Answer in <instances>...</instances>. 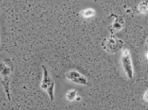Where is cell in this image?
Masks as SVG:
<instances>
[{"label":"cell","mask_w":148,"mask_h":110,"mask_svg":"<svg viewBox=\"0 0 148 110\" xmlns=\"http://www.w3.org/2000/svg\"><path fill=\"white\" fill-rule=\"evenodd\" d=\"M12 72V64L10 60L7 59L1 61V83L5 89L8 99L10 102V75Z\"/></svg>","instance_id":"6da1fadb"},{"label":"cell","mask_w":148,"mask_h":110,"mask_svg":"<svg viewBox=\"0 0 148 110\" xmlns=\"http://www.w3.org/2000/svg\"><path fill=\"white\" fill-rule=\"evenodd\" d=\"M124 42L118 38L113 34H110L109 37L104 39L101 43V46L104 51L109 53L114 54L119 51L123 46Z\"/></svg>","instance_id":"7a4b0ae2"},{"label":"cell","mask_w":148,"mask_h":110,"mask_svg":"<svg viewBox=\"0 0 148 110\" xmlns=\"http://www.w3.org/2000/svg\"><path fill=\"white\" fill-rule=\"evenodd\" d=\"M43 76L42 80L40 87L43 90L46 91L48 94V96L50 98L51 101H54V89H55V83L52 80L51 76L49 74V72L47 71V68L43 65Z\"/></svg>","instance_id":"3957f363"},{"label":"cell","mask_w":148,"mask_h":110,"mask_svg":"<svg viewBox=\"0 0 148 110\" xmlns=\"http://www.w3.org/2000/svg\"><path fill=\"white\" fill-rule=\"evenodd\" d=\"M121 61L122 67L123 68V70L126 76L129 79H132L134 77V68L132 60H131V53H130L129 50L127 49V48L123 50L122 53H121Z\"/></svg>","instance_id":"277c9868"},{"label":"cell","mask_w":148,"mask_h":110,"mask_svg":"<svg viewBox=\"0 0 148 110\" xmlns=\"http://www.w3.org/2000/svg\"><path fill=\"white\" fill-rule=\"evenodd\" d=\"M65 77L69 81L77 85H86L88 83L86 77H85L84 75L82 74L80 72L77 70H71L67 72L66 73Z\"/></svg>","instance_id":"5b68a950"},{"label":"cell","mask_w":148,"mask_h":110,"mask_svg":"<svg viewBox=\"0 0 148 110\" xmlns=\"http://www.w3.org/2000/svg\"><path fill=\"white\" fill-rule=\"evenodd\" d=\"M114 17L116 18L115 20H114V23L112 25L111 28L110 29V33L111 34L114 35V33L118 32L120 30L123 29L124 25V19L123 18L120 17V16H117V15H114Z\"/></svg>","instance_id":"8992f818"},{"label":"cell","mask_w":148,"mask_h":110,"mask_svg":"<svg viewBox=\"0 0 148 110\" xmlns=\"http://www.w3.org/2000/svg\"><path fill=\"white\" fill-rule=\"evenodd\" d=\"M66 98L69 101H73L75 100L77 101V100L79 99L78 92L75 89H71V90H68L66 93Z\"/></svg>","instance_id":"52a82bcc"},{"label":"cell","mask_w":148,"mask_h":110,"mask_svg":"<svg viewBox=\"0 0 148 110\" xmlns=\"http://www.w3.org/2000/svg\"><path fill=\"white\" fill-rule=\"evenodd\" d=\"M138 10L142 14H147L148 12V2H142L138 6Z\"/></svg>","instance_id":"ba28073f"},{"label":"cell","mask_w":148,"mask_h":110,"mask_svg":"<svg viewBox=\"0 0 148 110\" xmlns=\"http://www.w3.org/2000/svg\"><path fill=\"white\" fill-rule=\"evenodd\" d=\"M83 15L85 18H90L95 15V10L91 8H88L83 11Z\"/></svg>","instance_id":"9c48e42d"},{"label":"cell","mask_w":148,"mask_h":110,"mask_svg":"<svg viewBox=\"0 0 148 110\" xmlns=\"http://www.w3.org/2000/svg\"><path fill=\"white\" fill-rule=\"evenodd\" d=\"M143 99L145 102H148V89L145 92V93H144Z\"/></svg>","instance_id":"30bf717a"},{"label":"cell","mask_w":148,"mask_h":110,"mask_svg":"<svg viewBox=\"0 0 148 110\" xmlns=\"http://www.w3.org/2000/svg\"><path fill=\"white\" fill-rule=\"evenodd\" d=\"M145 57H146L147 60H148V51H147L146 53H145Z\"/></svg>","instance_id":"8fae6325"},{"label":"cell","mask_w":148,"mask_h":110,"mask_svg":"<svg viewBox=\"0 0 148 110\" xmlns=\"http://www.w3.org/2000/svg\"><path fill=\"white\" fill-rule=\"evenodd\" d=\"M146 44H147V48H148V38H147V40H146Z\"/></svg>","instance_id":"7c38bea8"}]
</instances>
